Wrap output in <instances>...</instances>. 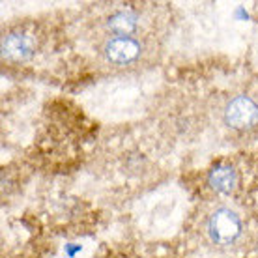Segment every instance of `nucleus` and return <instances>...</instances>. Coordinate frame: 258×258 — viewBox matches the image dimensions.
Masks as SVG:
<instances>
[{"mask_svg": "<svg viewBox=\"0 0 258 258\" xmlns=\"http://www.w3.org/2000/svg\"><path fill=\"white\" fill-rule=\"evenodd\" d=\"M208 185L219 195H232L239 185V174L230 163H215L208 170Z\"/></svg>", "mask_w": 258, "mask_h": 258, "instance_id": "5", "label": "nucleus"}, {"mask_svg": "<svg viewBox=\"0 0 258 258\" xmlns=\"http://www.w3.org/2000/svg\"><path fill=\"white\" fill-rule=\"evenodd\" d=\"M139 23H141V17H139L137 12H133V10H118V12L110 13L107 17L105 28L112 36H135V32L139 30Z\"/></svg>", "mask_w": 258, "mask_h": 258, "instance_id": "6", "label": "nucleus"}, {"mask_svg": "<svg viewBox=\"0 0 258 258\" xmlns=\"http://www.w3.org/2000/svg\"><path fill=\"white\" fill-rule=\"evenodd\" d=\"M206 234L213 245L230 247L243 234V219L232 208L217 206L208 215Z\"/></svg>", "mask_w": 258, "mask_h": 258, "instance_id": "1", "label": "nucleus"}, {"mask_svg": "<svg viewBox=\"0 0 258 258\" xmlns=\"http://www.w3.org/2000/svg\"><path fill=\"white\" fill-rule=\"evenodd\" d=\"M101 54L112 66H131L144 54V43L135 36H110L101 45Z\"/></svg>", "mask_w": 258, "mask_h": 258, "instance_id": "3", "label": "nucleus"}, {"mask_svg": "<svg viewBox=\"0 0 258 258\" xmlns=\"http://www.w3.org/2000/svg\"><path fill=\"white\" fill-rule=\"evenodd\" d=\"M38 43L34 34L25 30H12L2 36V58L8 62H26L36 54Z\"/></svg>", "mask_w": 258, "mask_h": 258, "instance_id": "4", "label": "nucleus"}, {"mask_svg": "<svg viewBox=\"0 0 258 258\" xmlns=\"http://www.w3.org/2000/svg\"><path fill=\"white\" fill-rule=\"evenodd\" d=\"M223 122L234 131H251L258 127V101L247 94L230 97L223 107Z\"/></svg>", "mask_w": 258, "mask_h": 258, "instance_id": "2", "label": "nucleus"}]
</instances>
